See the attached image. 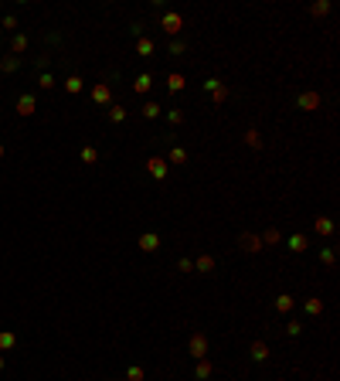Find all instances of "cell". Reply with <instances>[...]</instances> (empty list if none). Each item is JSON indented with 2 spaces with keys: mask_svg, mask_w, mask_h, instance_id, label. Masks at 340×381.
I'll return each mask as SVG.
<instances>
[{
  "mask_svg": "<svg viewBox=\"0 0 340 381\" xmlns=\"http://www.w3.org/2000/svg\"><path fill=\"white\" fill-rule=\"evenodd\" d=\"M187 354H190V358H197V361H201V358H208V354H211V341H208V334H201V330H197V334H190Z\"/></svg>",
  "mask_w": 340,
  "mask_h": 381,
  "instance_id": "obj_1",
  "label": "cell"
},
{
  "mask_svg": "<svg viewBox=\"0 0 340 381\" xmlns=\"http://www.w3.org/2000/svg\"><path fill=\"white\" fill-rule=\"evenodd\" d=\"M238 245H242V252L255 255V252H262V238L252 235V231H242V235H238Z\"/></svg>",
  "mask_w": 340,
  "mask_h": 381,
  "instance_id": "obj_2",
  "label": "cell"
},
{
  "mask_svg": "<svg viewBox=\"0 0 340 381\" xmlns=\"http://www.w3.org/2000/svg\"><path fill=\"white\" fill-rule=\"evenodd\" d=\"M92 102H99V106H113V89H109L106 82H95L92 85Z\"/></svg>",
  "mask_w": 340,
  "mask_h": 381,
  "instance_id": "obj_3",
  "label": "cell"
},
{
  "mask_svg": "<svg viewBox=\"0 0 340 381\" xmlns=\"http://www.w3.org/2000/svg\"><path fill=\"white\" fill-rule=\"evenodd\" d=\"M147 171H150V177L164 181V177H167V160H164V157H150V160H147Z\"/></svg>",
  "mask_w": 340,
  "mask_h": 381,
  "instance_id": "obj_4",
  "label": "cell"
},
{
  "mask_svg": "<svg viewBox=\"0 0 340 381\" xmlns=\"http://www.w3.org/2000/svg\"><path fill=\"white\" fill-rule=\"evenodd\" d=\"M296 106H300V109H306V113L320 109V92H303L300 99H296Z\"/></svg>",
  "mask_w": 340,
  "mask_h": 381,
  "instance_id": "obj_5",
  "label": "cell"
},
{
  "mask_svg": "<svg viewBox=\"0 0 340 381\" xmlns=\"http://www.w3.org/2000/svg\"><path fill=\"white\" fill-rule=\"evenodd\" d=\"M160 27H164L167 34H177V31L184 27V17H180V14H164V20H160Z\"/></svg>",
  "mask_w": 340,
  "mask_h": 381,
  "instance_id": "obj_6",
  "label": "cell"
},
{
  "mask_svg": "<svg viewBox=\"0 0 340 381\" xmlns=\"http://www.w3.org/2000/svg\"><path fill=\"white\" fill-rule=\"evenodd\" d=\"M34 109H38L34 95H20L17 99V116H34Z\"/></svg>",
  "mask_w": 340,
  "mask_h": 381,
  "instance_id": "obj_7",
  "label": "cell"
},
{
  "mask_svg": "<svg viewBox=\"0 0 340 381\" xmlns=\"http://www.w3.org/2000/svg\"><path fill=\"white\" fill-rule=\"evenodd\" d=\"M140 248H143V252H157V248H160V235H153V231L140 235Z\"/></svg>",
  "mask_w": 340,
  "mask_h": 381,
  "instance_id": "obj_8",
  "label": "cell"
},
{
  "mask_svg": "<svg viewBox=\"0 0 340 381\" xmlns=\"http://www.w3.org/2000/svg\"><path fill=\"white\" fill-rule=\"evenodd\" d=\"M293 306H296V300H293L289 293H279V296H276V310H279V313H293Z\"/></svg>",
  "mask_w": 340,
  "mask_h": 381,
  "instance_id": "obj_9",
  "label": "cell"
},
{
  "mask_svg": "<svg viewBox=\"0 0 340 381\" xmlns=\"http://www.w3.org/2000/svg\"><path fill=\"white\" fill-rule=\"evenodd\" d=\"M150 85H153V75H150V72H140V75H136V82H133V89H136V92H150Z\"/></svg>",
  "mask_w": 340,
  "mask_h": 381,
  "instance_id": "obj_10",
  "label": "cell"
},
{
  "mask_svg": "<svg viewBox=\"0 0 340 381\" xmlns=\"http://www.w3.org/2000/svg\"><path fill=\"white\" fill-rule=\"evenodd\" d=\"M248 354H252V361H259V364H262L265 358H269V347H265L262 341H255L252 347H248Z\"/></svg>",
  "mask_w": 340,
  "mask_h": 381,
  "instance_id": "obj_11",
  "label": "cell"
},
{
  "mask_svg": "<svg viewBox=\"0 0 340 381\" xmlns=\"http://www.w3.org/2000/svg\"><path fill=\"white\" fill-rule=\"evenodd\" d=\"M153 51H157V44H153L150 38H140V41H136V55H140V58H150Z\"/></svg>",
  "mask_w": 340,
  "mask_h": 381,
  "instance_id": "obj_12",
  "label": "cell"
},
{
  "mask_svg": "<svg viewBox=\"0 0 340 381\" xmlns=\"http://www.w3.org/2000/svg\"><path fill=\"white\" fill-rule=\"evenodd\" d=\"M211 102H214V106H221V102H225L228 99V89H225V82H218V85H214V89H211Z\"/></svg>",
  "mask_w": 340,
  "mask_h": 381,
  "instance_id": "obj_13",
  "label": "cell"
},
{
  "mask_svg": "<svg viewBox=\"0 0 340 381\" xmlns=\"http://www.w3.org/2000/svg\"><path fill=\"white\" fill-rule=\"evenodd\" d=\"M211 371H214V364H211L208 358H201V361H197V371H194V375L204 381V378H211Z\"/></svg>",
  "mask_w": 340,
  "mask_h": 381,
  "instance_id": "obj_14",
  "label": "cell"
},
{
  "mask_svg": "<svg viewBox=\"0 0 340 381\" xmlns=\"http://www.w3.org/2000/svg\"><path fill=\"white\" fill-rule=\"evenodd\" d=\"M82 85H85V82H82V78H78V75L65 78V92H68V95H78V92H82Z\"/></svg>",
  "mask_w": 340,
  "mask_h": 381,
  "instance_id": "obj_15",
  "label": "cell"
},
{
  "mask_svg": "<svg viewBox=\"0 0 340 381\" xmlns=\"http://www.w3.org/2000/svg\"><path fill=\"white\" fill-rule=\"evenodd\" d=\"M14 344H17V337L10 330H0V351H14Z\"/></svg>",
  "mask_w": 340,
  "mask_h": 381,
  "instance_id": "obj_16",
  "label": "cell"
},
{
  "mask_svg": "<svg viewBox=\"0 0 340 381\" xmlns=\"http://www.w3.org/2000/svg\"><path fill=\"white\" fill-rule=\"evenodd\" d=\"M313 228H317V235H334V221H330V218H317Z\"/></svg>",
  "mask_w": 340,
  "mask_h": 381,
  "instance_id": "obj_17",
  "label": "cell"
},
{
  "mask_svg": "<svg viewBox=\"0 0 340 381\" xmlns=\"http://www.w3.org/2000/svg\"><path fill=\"white\" fill-rule=\"evenodd\" d=\"M194 269H197V272H211V269H214V259H211V255H197Z\"/></svg>",
  "mask_w": 340,
  "mask_h": 381,
  "instance_id": "obj_18",
  "label": "cell"
},
{
  "mask_svg": "<svg viewBox=\"0 0 340 381\" xmlns=\"http://www.w3.org/2000/svg\"><path fill=\"white\" fill-rule=\"evenodd\" d=\"M310 14H313V17H323V14H330V3H327V0H317V3H310Z\"/></svg>",
  "mask_w": 340,
  "mask_h": 381,
  "instance_id": "obj_19",
  "label": "cell"
},
{
  "mask_svg": "<svg viewBox=\"0 0 340 381\" xmlns=\"http://www.w3.org/2000/svg\"><path fill=\"white\" fill-rule=\"evenodd\" d=\"M167 89H170V92H180V89H184V75H180V72H173V75L167 78Z\"/></svg>",
  "mask_w": 340,
  "mask_h": 381,
  "instance_id": "obj_20",
  "label": "cell"
},
{
  "mask_svg": "<svg viewBox=\"0 0 340 381\" xmlns=\"http://www.w3.org/2000/svg\"><path fill=\"white\" fill-rule=\"evenodd\" d=\"M10 51H14V55H24V51H27V38H24V34H17V38L10 41Z\"/></svg>",
  "mask_w": 340,
  "mask_h": 381,
  "instance_id": "obj_21",
  "label": "cell"
},
{
  "mask_svg": "<svg viewBox=\"0 0 340 381\" xmlns=\"http://www.w3.org/2000/svg\"><path fill=\"white\" fill-rule=\"evenodd\" d=\"M160 113H164V106H157V102H147V106H143V119H157Z\"/></svg>",
  "mask_w": 340,
  "mask_h": 381,
  "instance_id": "obj_22",
  "label": "cell"
},
{
  "mask_svg": "<svg viewBox=\"0 0 340 381\" xmlns=\"http://www.w3.org/2000/svg\"><path fill=\"white\" fill-rule=\"evenodd\" d=\"M38 89H44V92H48V89H55V75H51V72H41Z\"/></svg>",
  "mask_w": 340,
  "mask_h": 381,
  "instance_id": "obj_23",
  "label": "cell"
},
{
  "mask_svg": "<svg viewBox=\"0 0 340 381\" xmlns=\"http://www.w3.org/2000/svg\"><path fill=\"white\" fill-rule=\"evenodd\" d=\"M259 238H262V245H276V242H279V231H276V228H265Z\"/></svg>",
  "mask_w": 340,
  "mask_h": 381,
  "instance_id": "obj_24",
  "label": "cell"
},
{
  "mask_svg": "<svg viewBox=\"0 0 340 381\" xmlns=\"http://www.w3.org/2000/svg\"><path fill=\"white\" fill-rule=\"evenodd\" d=\"M245 143L259 150V147H262V136H259V130H245Z\"/></svg>",
  "mask_w": 340,
  "mask_h": 381,
  "instance_id": "obj_25",
  "label": "cell"
},
{
  "mask_svg": "<svg viewBox=\"0 0 340 381\" xmlns=\"http://www.w3.org/2000/svg\"><path fill=\"white\" fill-rule=\"evenodd\" d=\"M306 313H310V317H320L323 313V300H306Z\"/></svg>",
  "mask_w": 340,
  "mask_h": 381,
  "instance_id": "obj_26",
  "label": "cell"
},
{
  "mask_svg": "<svg viewBox=\"0 0 340 381\" xmlns=\"http://www.w3.org/2000/svg\"><path fill=\"white\" fill-rule=\"evenodd\" d=\"M147 375H143V368L140 364H130V371H126V381H143Z\"/></svg>",
  "mask_w": 340,
  "mask_h": 381,
  "instance_id": "obj_27",
  "label": "cell"
},
{
  "mask_svg": "<svg viewBox=\"0 0 340 381\" xmlns=\"http://www.w3.org/2000/svg\"><path fill=\"white\" fill-rule=\"evenodd\" d=\"M109 119H113V123H123V119H126V109H123V106H109Z\"/></svg>",
  "mask_w": 340,
  "mask_h": 381,
  "instance_id": "obj_28",
  "label": "cell"
},
{
  "mask_svg": "<svg viewBox=\"0 0 340 381\" xmlns=\"http://www.w3.org/2000/svg\"><path fill=\"white\" fill-rule=\"evenodd\" d=\"M170 160H173V164H187V150H184V147H173V150H170Z\"/></svg>",
  "mask_w": 340,
  "mask_h": 381,
  "instance_id": "obj_29",
  "label": "cell"
},
{
  "mask_svg": "<svg viewBox=\"0 0 340 381\" xmlns=\"http://www.w3.org/2000/svg\"><path fill=\"white\" fill-rule=\"evenodd\" d=\"M95 160H99V150H95V147H85V150H82V164H95Z\"/></svg>",
  "mask_w": 340,
  "mask_h": 381,
  "instance_id": "obj_30",
  "label": "cell"
},
{
  "mask_svg": "<svg viewBox=\"0 0 340 381\" xmlns=\"http://www.w3.org/2000/svg\"><path fill=\"white\" fill-rule=\"evenodd\" d=\"M289 248H293V252H306V238H303V235H293V238H289Z\"/></svg>",
  "mask_w": 340,
  "mask_h": 381,
  "instance_id": "obj_31",
  "label": "cell"
},
{
  "mask_svg": "<svg viewBox=\"0 0 340 381\" xmlns=\"http://www.w3.org/2000/svg\"><path fill=\"white\" fill-rule=\"evenodd\" d=\"M167 119H170V126H180V123H184V113H180V109H167Z\"/></svg>",
  "mask_w": 340,
  "mask_h": 381,
  "instance_id": "obj_32",
  "label": "cell"
},
{
  "mask_svg": "<svg viewBox=\"0 0 340 381\" xmlns=\"http://www.w3.org/2000/svg\"><path fill=\"white\" fill-rule=\"evenodd\" d=\"M0 72H17V58H14V55L3 58V61H0Z\"/></svg>",
  "mask_w": 340,
  "mask_h": 381,
  "instance_id": "obj_33",
  "label": "cell"
},
{
  "mask_svg": "<svg viewBox=\"0 0 340 381\" xmlns=\"http://www.w3.org/2000/svg\"><path fill=\"white\" fill-rule=\"evenodd\" d=\"M167 48H170V55H184V48H187V44H184L180 38H173V41L167 44Z\"/></svg>",
  "mask_w": 340,
  "mask_h": 381,
  "instance_id": "obj_34",
  "label": "cell"
},
{
  "mask_svg": "<svg viewBox=\"0 0 340 381\" xmlns=\"http://www.w3.org/2000/svg\"><path fill=\"white\" fill-rule=\"evenodd\" d=\"M286 334H289V337H300V334H303V324L289 320V324H286Z\"/></svg>",
  "mask_w": 340,
  "mask_h": 381,
  "instance_id": "obj_35",
  "label": "cell"
},
{
  "mask_svg": "<svg viewBox=\"0 0 340 381\" xmlns=\"http://www.w3.org/2000/svg\"><path fill=\"white\" fill-rule=\"evenodd\" d=\"M320 259H323V266H334V262H337V255H334V248H323V252H320Z\"/></svg>",
  "mask_w": 340,
  "mask_h": 381,
  "instance_id": "obj_36",
  "label": "cell"
},
{
  "mask_svg": "<svg viewBox=\"0 0 340 381\" xmlns=\"http://www.w3.org/2000/svg\"><path fill=\"white\" fill-rule=\"evenodd\" d=\"M3 27H7V31H14V27H17V17H14V14H7V17H3Z\"/></svg>",
  "mask_w": 340,
  "mask_h": 381,
  "instance_id": "obj_37",
  "label": "cell"
},
{
  "mask_svg": "<svg viewBox=\"0 0 340 381\" xmlns=\"http://www.w3.org/2000/svg\"><path fill=\"white\" fill-rule=\"evenodd\" d=\"M177 269H180V272H190V269H194V262H190V259H180V262H177Z\"/></svg>",
  "mask_w": 340,
  "mask_h": 381,
  "instance_id": "obj_38",
  "label": "cell"
},
{
  "mask_svg": "<svg viewBox=\"0 0 340 381\" xmlns=\"http://www.w3.org/2000/svg\"><path fill=\"white\" fill-rule=\"evenodd\" d=\"M0 160H3V143H0Z\"/></svg>",
  "mask_w": 340,
  "mask_h": 381,
  "instance_id": "obj_39",
  "label": "cell"
},
{
  "mask_svg": "<svg viewBox=\"0 0 340 381\" xmlns=\"http://www.w3.org/2000/svg\"><path fill=\"white\" fill-rule=\"evenodd\" d=\"M3 364H7V361H3V354H0V368H3Z\"/></svg>",
  "mask_w": 340,
  "mask_h": 381,
  "instance_id": "obj_40",
  "label": "cell"
},
{
  "mask_svg": "<svg viewBox=\"0 0 340 381\" xmlns=\"http://www.w3.org/2000/svg\"><path fill=\"white\" fill-rule=\"evenodd\" d=\"M0 48H3V41H0Z\"/></svg>",
  "mask_w": 340,
  "mask_h": 381,
  "instance_id": "obj_41",
  "label": "cell"
},
{
  "mask_svg": "<svg viewBox=\"0 0 340 381\" xmlns=\"http://www.w3.org/2000/svg\"><path fill=\"white\" fill-rule=\"evenodd\" d=\"M0 7H3V3H0Z\"/></svg>",
  "mask_w": 340,
  "mask_h": 381,
  "instance_id": "obj_42",
  "label": "cell"
}]
</instances>
